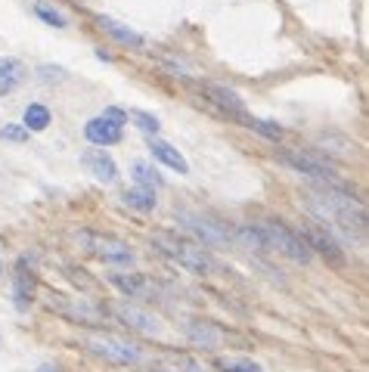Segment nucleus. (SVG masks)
I'll return each instance as SVG.
<instances>
[{
    "label": "nucleus",
    "mask_w": 369,
    "mask_h": 372,
    "mask_svg": "<svg viewBox=\"0 0 369 372\" xmlns=\"http://www.w3.org/2000/svg\"><path fill=\"white\" fill-rule=\"evenodd\" d=\"M304 205L313 217L326 223V227H338L348 236H363L366 229V214H363V205L357 202L350 192H344L341 186H329L323 183L319 189H310L304 196Z\"/></svg>",
    "instance_id": "f257e3e1"
},
{
    "label": "nucleus",
    "mask_w": 369,
    "mask_h": 372,
    "mask_svg": "<svg viewBox=\"0 0 369 372\" xmlns=\"http://www.w3.org/2000/svg\"><path fill=\"white\" fill-rule=\"evenodd\" d=\"M152 245H156L158 251H162L168 260H174V264H180L183 270H189V273H199V276H208V273H214V270H218V264H214V258L205 251V248L193 245V242H180V239H177V236L156 233V236H152Z\"/></svg>",
    "instance_id": "f03ea898"
},
{
    "label": "nucleus",
    "mask_w": 369,
    "mask_h": 372,
    "mask_svg": "<svg viewBox=\"0 0 369 372\" xmlns=\"http://www.w3.org/2000/svg\"><path fill=\"white\" fill-rule=\"evenodd\" d=\"M255 227L261 229L267 251H282L286 258H292L295 264H307V260H310V245H307L304 239H298L288 227L270 223V220H261V223H255Z\"/></svg>",
    "instance_id": "7ed1b4c3"
},
{
    "label": "nucleus",
    "mask_w": 369,
    "mask_h": 372,
    "mask_svg": "<svg viewBox=\"0 0 369 372\" xmlns=\"http://www.w3.org/2000/svg\"><path fill=\"white\" fill-rule=\"evenodd\" d=\"M84 344H87L96 357H106L109 363H118V366H131V363H137L140 360L137 344L121 341V338H115V335H87Z\"/></svg>",
    "instance_id": "20e7f679"
},
{
    "label": "nucleus",
    "mask_w": 369,
    "mask_h": 372,
    "mask_svg": "<svg viewBox=\"0 0 369 372\" xmlns=\"http://www.w3.org/2000/svg\"><path fill=\"white\" fill-rule=\"evenodd\" d=\"M78 242H81L90 254H96V258H103V260H112V264H134V251L121 239L87 233V229H84V233H78Z\"/></svg>",
    "instance_id": "39448f33"
},
{
    "label": "nucleus",
    "mask_w": 369,
    "mask_h": 372,
    "mask_svg": "<svg viewBox=\"0 0 369 372\" xmlns=\"http://www.w3.org/2000/svg\"><path fill=\"white\" fill-rule=\"evenodd\" d=\"M282 161L292 165L295 171L307 174V177H317V180H323V183H329V186H341L335 180V171H332L326 161L313 158V155H307V152H282Z\"/></svg>",
    "instance_id": "423d86ee"
},
{
    "label": "nucleus",
    "mask_w": 369,
    "mask_h": 372,
    "mask_svg": "<svg viewBox=\"0 0 369 372\" xmlns=\"http://www.w3.org/2000/svg\"><path fill=\"white\" fill-rule=\"evenodd\" d=\"M81 165L90 167V174H94L96 180H103V183H115V180H118V167H115L112 155H109L106 149H87V152L81 155Z\"/></svg>",
    "instance_id": "0eeeda50"
},
{
    "label": "nucleus",
    "mask_w": 369,
    "mask_h": 372,
    "mask_svg": "<svg viewBox=\"0 0 369 372\" xmlns=\"http://www.w3.org/2000/svg\"><path fill=\"white\" fill-rule=\"evenodd\" d=\"M118 316L127 322L131 329H137V332H143V335H149V338H156L158 332H162V326H158V320L152 313H146V310H140V307H134V304H118Z\"/></svg>",
    "instance_id": "6e6552de"
},
{
    "label": "nucleus",
    "mask_w": 369,
    "mask_h": 372,
    "mask_svg": "<svg viewBox=\"0 0 369 372\" xmlns=\"http://www.w3.org/2000/svg\"><path fill=\"white\" fill-rule=\"evenodd\" d=\"M183 220V227L187 229H193V233H199L202 239H205V245H224L226 239H230V236L224 233V229H218L214 227V223H208V220H202L199 214H189V211H180V214H177Z\"/></svg>",
    "instance_id": "1a4fd4ad"
},
{
    "label": "nucleus",
    "mask_w": 369,
    "mask_h": 372,
    "mask_svg": "<svg viewBox=\"0 0 369 372\" xmlns=\"http://www.w3.org/2000/svg\"><path fill=\"white\" fill-rule=\"evenodd\" d=\"M84 134H87V140L96 143V146H112V143L121 140V127H115V124L106 121V118H94V121H87Z\"/></svg>",
    "instance_id": "9d476101"
},
{
    "label": "nucleus",
    "mask_w": 369,
    "mask_h": 372,
    "mask_svg": "<svg viewBox=\"0 0 369 372\" xmlns=\"http://www.w3.org/2000/svg\"><path fill=\"white\" fill-rule=\"evenodd\" d=\"M25 81V65H22L19 59H0V96H7V93H13L16 87Z\"/></svg>",
    "instance_id": "9b49d317"
},
{
    "label": "nucleus",
    "mask_w": 369,
    "mask_h": 372,
    "mask_svg": "<svg viewBox=\"0 0 369 372\" xmlns=\"http://www.w3.org/2000/svg\"><path fill=\"white\" fill-rule=\"evenodd\" d=\"M149 152L156 155L162 165H168V167H174V171H180V174H187L189 171V165H187V158H183L180 152H177L171 143H165V140H152L149 143Z\"/></svg>",
    "instance_id": "f8f14e48"
},
{
    "label": "nucleus",
    "mask_w": 369,
    "mask_h": 372,
    "mask_svg": "<svg viewBox=\"0 0 369 372\" xmlns=\"http://www.w3.org/2000/svg\"><path fill=\"white\" fill-rule=\"evenodd\" d=\"M189 341L202 351H218L220 347V332L211 326V322H193L189 326Z\"/></svg>",
    "instance_id": "ddd939ff"
},
{
    "label": "nucleus",
    "mask_w": 369,
    "mask_h": 372,
    "mask_svg": "<svg viewBox=\"0 0 369 372\" xmlns=\"http://www.w3.org/2000/svg\"><path fill=\"white\" fill-rule=\"evenodd\" d=\"M100 28H103V31H109L112 37H118L121 43H127V47H143V37H140L137 31L121 28V25H118V22H112V19H100Z\"/></svg>",
    "instance_id": "4468645a"
},
{
    "label": "nucleus",
    "mask_w": 369,
    "mask_h": 372,
    "mask_svg": "<svg viewBox=\"0 0 369 372\" xmlns=\"http://www.w3.org/2000/svg\"><path fill=\"white\" fill-rule=\"evenodd\" d=\"M208 93H211V96H218V103H224L236 118H242V121L249 118V115H245V103L233 90H226V87H208Z\"/></svg>",
    "instance_id": "2eb2a0df"
},
{
    "label": "nucleus",
    "mask_w": 369,
    "mask_h": 372,
    "mask_svg": "<svg viewBox=\"0 0 369 372\" xmlns=\"http://www.w3.org/2000/svg\"><path fill=\"white\" fill-rule=\"evenodd\" d=\"M125 202L131 208H140V211H152L156 208V192L146 189V186H134V189L125 192Z\"/></svg>",
    "instance_id": "dca6fc26"
},
{
    "label": "nucleus",
    "mask_w": 369,
    "mask_h": 372,
    "mask_svg": "<svg viewBox=\"0 0 369 372\" xmlns=\"http://www.w3.org/2000/svg\"><path fill=\"white\" fill-rule=\"evenodd\" d=\"M131 171H134V177H137V183H140V186H146V189H158V186L165 183V180L158 177V174L152 171V167L146 165V161H134Z\"/></svg>",
    "instance_id": "f3484780"
},
{
    "label": "nucleus",
    "mask_w": 369,
    "mask_h": 372,
    "mask_svg": "<svg viewBox=\"0 0 369 372\" xmlns=\"http://www.w3.org/2000/svg\"><path fill=\"white\" fill-rule=\"evenodd\" d=\"M47 124H50V112L44 109V105H28L25 109V130H44Z\"/></svg>",
    "instance_id": "a211bd4d"
},
{
    "label": "nucleus",
    "mask_w": 369,
    "mask_h": 372,
    "mask_svg": "<svg viewBox=\"0 0 369 372\" xmlns=\"http://www.w3.org/2000/svg\"><path fill=\"white\" fill-rule=\"evenodd\" d=\"M34 12H38V16L44 19V22L56 25V28H65V16H63L59 10H53L50 3H44V0H41V3H34Z\"/></svg>",
    "instance_id": "6ab92c4d"
},
{
    "label": "nucleus",
    "mask_w": 369,
    "mask_h": 372,
    "mask_svg": "<svg viewBox=\"0 0 369 372\" xmlns=\"http://www.w3.org/2000/svg\"><path fill=\"white\" fill-rule=\"evenodd\" d=\"M28 298H32V282H28V273L19 267V273H16V304L25 307Z\"/></svg>",
    "instance_id": "aec40b11"
},
{
    "label": "nucleus",
    "mask_w": 369,
    "mask_h": 372,
    "mask_svg": "<svg viewBox=\"0 0 369 372\" xmlns=\"http://www.w3.org/2000/svg\"><path fill=\"white\" fill-rule=\"evenodd\" d=\"M127 118H131V121H137V127L146 130V134H158V127H162L156 115H146V112H137V109H134Z\"/></svg>",
    "instance_id": "412c9836"
},
{
    "label": "nucleus",
    "mask_w": 369,
    "mask_h": 372,
    "mask_svg": "<svg viewBox=\"0 0 369 372\" xmlns=\"http://www.w3.org/2000/svg\"><path fill=\"white\" fill-rule=\"evenodd\" d=\"M224 372H261V366L255 360H220Z\"/></svg>",
    "instance_id": "4be33fe9"
},
{
    "label": "nucleus",
    "mask_w": 369,
    "mask_h": 372,
    "mask_svg": "<svg viewBox=\"0 0 369 372\" xmlns=\"http://www.w3.org/2000/svg\"><path fill=\"white\" fill-rule=\"evenodd\" d=\"M310 245H313V248H319V251H323L326 258H332V260H335V264H341V254L335 251V245H332V242L326 239V236H319V233H317V236H313V242H310Z\"/></svg>",
    "instance_id": "5701e85b"
},
{
    "label": "nucleus",
    "mask_w": 369,
    "mask_h": 372,
    "mask_svg": "<svg viewBox=\"0 0 369 372\" xmlns=\"http://www.w3.org/2000/svg\"><path fill=\"white\" fill-rule=\"evenodd\" d=\"M112 282H115V285H121V289H125L127 295H140V289H143V282H140L137 276H118V273H115Z\"/></svg>",
    "instance_id": "b1692460"
},
{
    "label": "nucleus",
    "mask_w": 369,
    "mask_h": 372,
    "mask_svg": "<svg viewBox=\"0 0 369 372\" xmlns=\"http://www.w3.org/2000/svg\"><path fill=\"white\" fill-rule=\"evenodd\" d=\"M0 140H13V143H25L28 140V130L19 127V124H7V127L0 130Z\"/></svg>",
    "instance_id": "393cba45"
},
{
    "label": "nucleus",
    "mask_w": 369,
    "mask_h": 372,
    "mask_svg": "<svg viewBox=\"0 0 369 372\" xmlns=\"http://www.w3.org/2000/svg\"><path fill=\"white\" fill-rule=\"evenodd\" d=\"M100 118H106V121H112L115 127H121V124L127 121V112H121V109H106Z\"/></svg>",
    "instance_id": "a878e982"
},
{
    "label": "nucleus",
    "mask_w": 369,
    "mask_h": 372,
    "mask_svg": "<svg viewBox=\"0 0 369 372\" xmlns=\"http://www.w3.org/2000/svg\"><path fill=\"white\" fill-rule=\"evenodd\" d=\"M38 372H53V369H50V366H41V369H38Z\"/></svg>",
    "instance_id": "bb28decb"
}]
</instances>
